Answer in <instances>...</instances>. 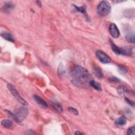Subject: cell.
Segmentation results:
<instances>
[{
	"label": "cell",
	"mask_w": 135,
	"mask_h": 135,
	"mask_svg": "<svg viewBox=\"0 0 135 135\" xmlns=\"http://www.w3.org/2000/svg\"><path fill=\"white\" fill-rule=\"evenodd\" d=\"M72 81L74 85L82 87L89 82L90 76L87 70L80 65H77L71 72Z\"/></svg>",
	"instance_id": "cell-1"
},
{
	"label": "cell",
	"mask_w": 135,
	"mask_h": 135,
	"mask_svg": "<svg viewBox=\"0 0 135 135\" xmlns=\"http://www.w3.org/2000/svg\"><path fill=\"white\" fill-rule=\"evenodd\" d=\"M111 8V6L108 1H102L100 2L97 7V12L100 15L105 17L109 14Z\"/></svg>",
	"instance_id": "cell-2"
},
{
	"label": "cell",
	"mask_w": 135,
	"mask_h": 135,
	"mask_svg": "<svg viewBox=\"0 0 135 135\" xmlns=\"http://www.w3.org/2000/svg\"><path fill=\"white\" fill-rule=\"evenodd\" d=\"M111 49L113 52L117 55H130L131 54V49L129 48H119L112 41L111 42Z\"/></svg>",
	"instance_id": "cell-3"
},
{
	"label": "cell",
	"mask_w": 135,
	"mask_h": 135,
	"mask_svg": "<svg viewBox=\"0 0 135 135\" xmlns=\"http://www.w3.org/2000/svg\"><path fill=\"white\" fill-rule=\"evenodd\" d=\"M8 88L11 93V94L20 103H21L22 105L25 106L28 105V102L20 96L18 91L17 90V89L13 86H12L11 84H8Z\"/></svg>",
	"instance_id": "cell-4"
},
{
	"label": "cell",
	"mask_w": 135,
	"mask_h": 135,
	"mask_svg": "<svg viewBox=\"0 0 135 135\" xmlns=\"http://www.w3.org/2000/svg\"><path fill=\"white\" fill-rule=\"evenodd\" d=\"M96 55L98 60L103 64H107L111 61V59L102 50H97Z\"/></svg>",
	"instance_id": "cell-5"
},
{
	"label": "cell",
	"mask_w": 135,
	"mask_h": 135,
	"mask_svg": "<svg viewBox=\"0 0 135 135\" xmlns=\"http://www.w3.org/2000/svg\"><path fill=\"white\" fill-rule=\"evenodd\" d=\"M28 114V110L25 107H20L19 109L17 110L16 111V115L18 117V118L22 121L23 119H24Z\"/></svg>",
	"instance_id": "cell-6"
},
{
	"label": "cell",
	"mask_w": 135,
	"mask_h": 135,
	"mask_svg": "<svg viewBox=\"0 0 135 135\" xmlns=\"http://www.w3.org/2000/svg\"><path fill=\"white\" fill-rule=\"evenodd\" d=\"M109 31L111 35L114 38H118L120 35V32L117 25L112 23L109 26Z\"/></svg>",
	"instance_id": "cell-7"
},
{
	"label": "cell",
	"mask_w": 135,
	"mask_h": 135,
	"mask_svg": "<svg viewBox=\"0 0 135 135\" xmlns=\"http://www.w3.org/2000/svg\"><path fill=\"white\" fill-rule=\"evenodd\" d=\"M118 94L122 96H127L130 95L129 91L126 87L123 86H119L117 88Z\"/></svg>",
	"instance_id": "cell-8"
},
{
	"label": "cell",
	"mask_w": 135,
	"mask_h": 135,
	"mask_svg": "<svg viewBox=\"0 0 135 135\" xmlns=\"http://www.w3.org/2000/svg\"><path fill=\"white\" fill-rule=\"evenodd\" d=\"M33 98H34L35 102L41 107H43V108L48 107V104L45 102V101L43 99L41 98L39 96H38L37 95H34L33 96Z\"/></svg>",
	"instance_id": "cell-9"
},
{
	"label": "cell",
	"mask_w": 135,
	"mask_h": 135,
	"mask_svg": "<svg viewBox=\"0 0 135 135\" xmlns=\"http://www.w3.org/2000/svg\"><path fill=\"white\" fill-rule=\"evenodd\" d=\"M14 8V4L10 2H8L5 3L4 6H3V8H2V10L4 12L6 13H9L10 11H11L12 9H13Z\"/></svg>",
	"instance_id": "cell-10"
},
{
	"label": "cell",
	"mask_w": 135,
	"mask_h": 135,
	"mask_svg": "<svg viewBox=\"0 0 135 135\" xmlns=\"http://www.w3.org/2000/svg\"><path fill=\"white\" fill-rule=\"evenodd\" d=\"M93 72L95 75L99 79H102L103 78V74L101 69L99 66H94L93 68Z\"/></svg>",
	"instance_id": "cell-11"
},
{
	"label": "cell",
	"mask_w": 135,
	"mask_h": 135,
	"mask_svg": "<svg viewBox=\"0 0 135 135\" xmlns=\"http://www.w3.org/2000/svg\"><path fill=\"white\" fill-rule=\"evenodd\" d=\"M89 84L91 87H93L95 90H96L97 91H101L102 90V88H101V87L100 84L95 81L94 80H91L89 81Z\"/></svg>",
	"instance_id": "cell-12"
},
{
	"label": "cell",
	"mask_w": 135,
	"mask_h": 135,
	"mask_svg": "<svg viewBox=\"0 0 135 135\" xmlns=\"http://www.w3.org/2000/svg\"><path fill=\"white\" fill-rule=\"evenodd\" d=\"M127 123V119L125 117L121 116L118 118H117L115 121V124L117 126H123L126 124Z\"/></svg>",
	"instance_id": "cell-13"
},
{
	"label": "cell",
	"mask_w": 135,
	"mask_h": 135,
	"mask_svg": "<svg viewBox=\"0 0 135 135\" xmlns=\"http://www.w3.org/2000/svg\"><path fill=\"white\" fill-rule=\"evenodd\" d=\"M1 35L3 39H4L11 42H14V41H15L13 37H12L11 34L10 33L4 32L1 34Z\"/></svg>",
	"instance_id": "cell-14"
},
{
	"label": "cell",
	"mask_w": 135,
	"mask_h": 135,
	"mask_svg": "<svg viewBox=\"0 0 135 135\" xmlns=\"http://www.w3.org/2000/svg\"><path fill=\"white\" fill-rule=\"evenodd\" d=\"M52 106L55 110H56L59 112H62L63 110L62 105L58 102H52Z\"/></svg>",
	"instance_id": "cell-15"
},
{
	"label": "cell",
	"mask_w": 135,
	"mask_h": 135,
	"mask_svg": "<svg viewBox=\"0 0 135 135\" xmlns=\"http://www.w3.org/2000/svg\"><path fill=\"white\" fill-rule=\"evenodd\" d=\"M1 124L3 126L4 128H10L12 127V122L10 120L8 119H4L1 122Z\"/></svg>",
	"instance_id": "cell-16"
},
{
	"label": "cell",
	"mask_w": 135,
	"mask_h": 135,
	"mask_svg": "<svg viewBox=\"0 0 135 135\" xmlns=\"http://www.w3.org/2000/svg\"><path fill=\"white\" fill-rule=\"evenodd\" d=\"M74 8H75V9L76 11L77 12H80L81 13H82L83 14H85L86 15L87 14V12H86V7L85 6H83V7H78L77 6H74Z\"/></svg>",
	"instance_id": "cell-17"
},
{
	"label": "cell",
	"mask_w": 135,
	"mask_h": 135,
	"mask_svg": "<svg viewBox=\"0 0 135 135\" xmlns=\"http://www.w3.org/2000/svg\"><path fill=\"white\" fill-rule=\"evenodd\" d=\"M6 111L9 115H10V116L14 119V120L17 123H18L19 124H21V122H22V121L18 118V117H17V116L15 114L13 113L12 112H11L10 111L8 110H6Z\"/></svg>",
	"instance_id": "cell-18"
},
{
	"label": "cell",
	"mask_w": 135,
	"mask_h": 135,
	"mask_svg": "<svg viewBox=\"0 0 135 135\" xmlns=\"http://www.w3.org/2000/svg\"><path fill=\"white\" fill-rule=\"evenodd\" d=\"M126 39L127 41L133 43L134 42V35L133 33H129L126 36Z\"/></svg>",
	"instance_id": "cell-19"
},
{
	"label": "cell",
	"mask_w": 135,
	"mask_h": 135,
	"mask_svg": "<svg viewBox=\"0 0 135 135\" xmlns=\"http://www.w3.org/2000/svg\"><path fill=\"white\" fill-rule=\"evenodd\" d=\"M134 131H135V127L134 126H132L130 127L128 130H127V134H134Z\"/></svg>",
	"instance_id": "cell-20"
},
{
	"label": "cell",
	"mask_w": 135,
	"mask_h": 135,
	"mask_svg": "<svg viewBox=\"0 0 135 135\" xmlns=\"http://www.w3.org/2000/svg\"><path fill=\"white\" fill-rule=\"evenodd\" d=\"M118 70L119 72L122 75H124L127 73L126 69L122 66H118Z\"/></svg>",
	"instance_id": "cell-21"
},
{
	"label": "cell",
	"mask_w": 135,
	"mask_h": 135,
	"mask_svg": "<svg viewBox=\"0 0 135 135\" xmlns=\"http://www.w3.org/2000/svg\"><path fill=\"white\" fill-rule=\"evenodd\" d=\"M68 110H69V111L70 112L72 113L73 114H74V115H78V113H79L78 110H77L76 109L74 108L69 107V108H68Z\"/></svg>",
	"instance_id": "cell-22"
},
{
	"label": "cell",
	"mask_w": 135,
	"mask_h": 135,
	"mask_svg": "<svg viewBox=\"0 0 135 135\" xmlns=\"http://www.w3.org/2000/svg\"><path fill=\"white\" fill-rule=\"evenodd\" d=\"M125 100H126V101L130 106H132V107H133V106H134V102L132 101V100L129 99L128 98H125Z\"/></svg>",
	"instance_id": "cell-23"
},
{
	"label": "cell",
	"mask_w": 135,
	"mask_h": 135,
	"mask_svg": "<svg viewBox=\"0 0 135 135\" xmlns=\"http://www.w3.org/2000/svg\"><path fill=\"white\" fill-rule=\"evenodd\" d=\"M110 81L111 82H119V79H118L117 78L115 77H112L109 79Z\"/></svg>",
	"instance_id": "cell-24"
},
{
	"label": "cell",
	"mask_w": 135,
	"mask_h": 135,
	"mask_svg": "<svg viewBox=\"0 0 135 135\" xmlns=\"http://www.w3.org/2000/svg\"><path fill=\"white\" fill-rule=\"evenodd\" d=\"M35 2H36V3H37L38 6H39L40 7H41V3L40 1H35Z\"/></svg>",
	"instance_id": "cell-25"
},
{
	"label": "cell",
	"mask_w": 135,
	"mask_h": 135,
	"mask_svg": "<svg viewBox=\"0 0 135 135\" xmlns=\"http://www.w3.org/2000/svg\"><path fill=\"white\" fill-rule=\"evenodd\" d=\"M75 134H82L83 133H81V132H79V131H77V132H75Z\"/></svg>",
	"instance_id": "cell-26"
}]
</instances>
